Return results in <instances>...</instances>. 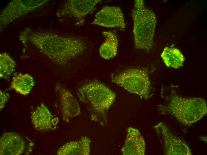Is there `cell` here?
<instances>
[{
	"label": "cell",
	"mask_w": 207,
	"mask_h": 155,
	"mask_svg": "<svg viewBox=\"0 0 207 155\" xmlns=\"http://www.w3.org/2000/svg\"><path fill=\"white\" fill-rule=\"evenodd\" d=\"M161 57L167 67L177 69L183 66L185 60L184 55L178 49L165 47Z\"/></svg>",
	"instance_id": "obj_17"
},
{
	"label": "cell",
	"mask_w": 207,
	"mask_h": 155,
	"mask_svg": "<svg viewBox=\"0 0 207 155\" xmlns=\"http://www.w3.org/2000/svg\"><path fill=\"white\" fill-rule=\"evenodd\" d=\"M170 93L166 96L167 103L158 106L160 113L172 115L182 124L188 126L197 123L207 114V103L204 99L183 97L172 88Z\"/></svg>",
	"instance_id": "obj_3"
},
{
	"label": "cell",
	"mask_w": 207,
	"mask_h": 155,
	"mask_svg": "<svg viewBox=\"0 0 207 155\" xmlns=\"http://www.w3.org/2000/svg\"><path fill=\"white\" fill-rule=\"evenodd\" d=\"M35 84L33 78L29 74L14 73L9 89H12L23 95L28 94Z\"/></svg>",
	"instance_id": "obj_16"
},
{
	"label": "cell",
	"mask_w": 207,
	"mask_h": 155,
	"mask_svg": "<svg viewBox=\"0 0 207 155\" xmlns=\"http://www.w3.org/2000/svg\"><path fill=\"white\" fill-rule=\"evenodd\" d=\"M27 141L18 134L13 132H5L0 138V155H20L26 151H31L32 142Z\"/></svg>",
	"instance_id": "obj_8"
},
{
	"label": "cell",
	"mask_w": 207,
	"mask_h": 155,
	"mask_svg": "<svg viewBox=\"0 0 207 155\" xmlns=\"http://www.w3.org/2000/svg\"><path fill=\"white\" fill-rule=\"evenodd\" d=\"M77 94L89 111L91 120L101 125H106L107 113L115 100V93L100 81L94 80L80 87Z\"/></svg>",
	"instance_id": "obj_2"
},
{
	"label": "cell",
	"mask_w": 207,
	"mask_h": 155,
	"mask_svg": "<svg viewBox=\"0 0 207 155\" xmlns=\"http://www.w3.org/2000/svg\"><path fill=\"white\" fill-rule=\"evenodd\" d=\"M90 139L86 136L82 137L78 141L70 142L58 150V155H88L90 153Z\"/></svg>",
	"instance_id": "obj_14"
},
{
	"label": "cell",
	"mask_w": 207,
	"mask_h": 155,
	"mask_svg": "<svg viewBox=\"0 0 207 155\" xmlns=\"http://www.w3.org/2000/svg\"><path fill=\"white\" fill-rule=\"evenodd\" d=\"M47 0H14L10 3L0 15V30L8 24L34 11L48 1Z\"/></svg>",
	"instance_id": "obj_6"
},
{
	"label": "cell",
	"mask_w": 207,
	"mask_h": 155,
	"mask_svg": "<svg viewBox=\"0 0 207 155\" xmlns=\"http://www.w3.org/2000/svg\"><path fill=\"white\" fill-rule=\"evenodd\" d=\"M55 89L59 96L63 120L69 122L70 119L80 114L79 103L71 92L59 84H56Z\"/></svg>",
	"instance_id": "obj_11"
},
{
	"label": "cell",
	"mask_w": 207,
	"mask_h": 155,
	"mask_svg": "<svg viewBox=\"0 0 207 155\" xmlns=\"http://www.w3.org/2000/svg\"><path fill=\"white\" fill-rule=\"evenodd\" d=\"M0 109L1 111L4 108L6 103L8 100L10 95L8 93L0 90Z\"/></svg>",
	"instance_id": "obj_19"
},
{
	"label": "cell",
	"mask_w": 207,
	"mask_h": 155,
	"mask_svg": "<svg viewBox=\"0 0 207 155\" xmlns=\"http://www.w3.org/2000/svg\"><path fill=\"white\" fill-rule=\"evenodd\" d=\"M131 16L135 47L149 52L153 46L156 16L152 10L145 7L143 0H135Z\"/></svg>",
	"instance_id": "obj_4"
},
{
	"label": "cell",
	"mask_w": 207,
	"mask_h": 155,
	"mask_svg": "<svg viewBox=\"0 0 207 155\" xmlns=\"http://www.w3.org/2000/svg\"><path fill=\"white\" fill-rule=\"evenodd\" d=\"M167 155H191L192 153L186 143L176 136L163 122L153 127Z\"/></svg>",
	"instance_id": "obj_7"
},
{
	"label": "cell",
	"mask_w": 207,
	"mask_h": 155,
	"mask_svg": "<svg viewBox=\"0 0 207 155\" xmlns=\"http://www.w3.org/2000/svg\"><path fill=\"white\" fill-rule=\"evenodd\" d=\"M145 146V141L139 130L130 127L127 129L126 139L121 151L124 155H144Z\"/></svg>",
	"instance_id": "obj_13"
},
{
	"label": "cell",
	"mask_w": 207,
	"mask_h": 155,
	"mask_svg": "<svg viewBox=\"0 0 207 155\" xmlns=\"http://www.w3.org/2000/svg\"><path fill=\"white\" fill-rule=\"evenodd\" d=\"M27 39L51 61L61 66L66 65L86 48L85 43L80 39L45 32L30 31Z\"/></svg>",
	"instance_id": "obj_1"
},
{
	"label": "cell",
	"mask_w": 207,
	"mask_h": 155,
	"mask_svg": "<svg viewBox=\"0 0 207 155\" xmlns=\"http://www.w3.org/2000/svg\"><path fill=\"white\" fill-rule=\"evenodd\" d=\"M31 118L34 128L41 131L54 130L59 122L58 117L52 115L43 103L32 113Z\"/></svg>",
	"instance_id": "obj_12"
},
{
	"label": "cell",
	"mask_w": 207,
	"mask_h": 155,
	"mask_svg": "<svg viewBox=\"0 0 207 155\" xmlns=\"http://www.w3.org/2000/svg\"><path fill=\"white\" fill-rule=\"evenodd\" d=\"M105 41L100 46L99 53L101 56L106 60H109L117 55L118 41L116 35L110 31L102 32Z\"/></svg>",
	"instance_id": "obj_15"
},
{
	"label": "cell",
	"mask_w": 207,
	"mask_h": 155,
	"mask_svg": "<svg viewBox=\"0 0 207 155\" xmlns=\"http://www.w3.org/2000/svg\"><path fill=\"white\" fill-rule=\"evenodd\" d=\"M100 0H68L57 13L59 17H68L81 20L94 10Z\"/></svg>",
	"instance_id": "obj_9"
},
{
	"label": "cell",
	"mask_w": 207,
	"mask_h": 155,
	"mask_svg": "<svg viewBox=\"0 0 207 155\" xmlns=\"http://www.w3.org/2000/svg\"><path fill=\"white\" fill-rule=\"evenodd\" d=\"M16 64L15 61L8 54H0V77L9 81L14 71Z\"/></svg>",
	"instance_id": "obj_18"
},
{
	"label": "cell",
	"mask_w": 207,
	"mask_h": 155,
	"mask_svg": "<svg viewBox=\"0 0 207 155\" xmlns=\"http://www.w3.org/2000/svg\"><path fill=\"white\" fill-rule=\"evenodd\" d=\"M112 81L128 92L147 99L151 97V87L147 71L130 68L111 77Z\"/></svg>",
	"instance_id": "obj_5"
},
{
	"label": "cell",
	"mask_w": 207,
	"mask_h": 155,
	"mask_svg": "<svg viewBox=\"0 0 207 155\" xmlns=\"http://www.w3.org/2000/svg\"><path fill=\"white\" fill-rule=\"evenodd\" d=\"M92 24L106 27H120L124 29L126 27L123 14L118 6H106L95 15Z\"/></svg>",
	"instance_id": "obj_10"
}]
</instances>
